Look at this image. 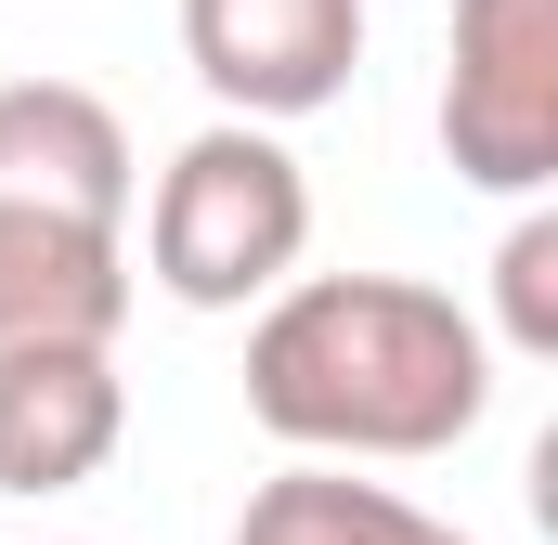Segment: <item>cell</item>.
<instances>
[{
    "mask_svg": "<svg viewBox=\"0 0 558 545\" xmlns=\"http://www.w3.org/2000/svg\"><path fill=\"white\" fill-rule=\"evenodd\" d=\"M481 325L441 286H390V272H338L274 299V325L247 338V403L274 441H325V455H428L481 415Z\"/></svg>",
    "mask_w": 558,
    "mask_h": 545,
    "instance_id": "6da1fadb",
    "label": "cell"
},
{
    "mask_svg": "<svg viewBox=\"0 0 558 545\" xmlns=\"http://www.w3.org/2000/svg\"><path fill=\"white\" fill-rule=\"evenodd\" d=\"M312 234V195H299V156L260 131H208L169 156L156 182V286L195 299V312H234L260 299Z\"/></svg>",
    "mask_w": 558,
    "mask_h": 545,
    "instance_id": "7a4b0ae2",
    "label": "cell"
},
{
    "mask_svg": "<svg viewBox=\"0 0 558 545\" xmlns=\"http://www.w3.org/2000/svg\"><path fill=\"white\" fill-rule=\"evenodd\" d=\"M441 143L494 195H533L558 169V0H454Z\"/></svg>",
    "mask_w": 558,
    "mask_h": 545,
    "instance_id": "3957f363",
    "label": "cell"
},
{
    "mask_svg": "<svg viewBox=\"0 0 558 545\" xmlns=\"http://www.w3.org/2000/svg\"><path fill=\"white\" fill-rule=\"evenodd\" d=\"M195 78L247 118H312L338 105L351 52H364V0H182Z\"/></svg>",
    "mask_w": 558,
    "mask_h": 545,
    "instance_id": "277c9868",
    "label": "cell"
},
{
    "mask_svg": "<svg viewBox=\"0 0 558 545\" xmlns=\"http://www.w3.org/2000/svg\"><path fill=\"white\" fill-rule=\"evenodd\" d=\"M118 441L105 338H0V494H65Z\"/></svg>",
    "mask_w": 558,
    "mask_h": 545,
    "instance_id": "5b68a950",
    "label": "cell"
},
{
    "mask_svg": "<svg viewBox=\"0 0 558 545\" xmlns=\"http://www.w3.org/2000/svg\"><path fill=\"white\" fill-rule=\"evenodd\" d=\"M0 208H65V221H118L131 208V143L92 92L65 78H13L0 92Z\"/></svg>",
    "mask_w": 558,
    "mask_h": 545,
    "instance_id": "8992f818",
    "label": "cell"
},
{
    "mask_svg": "<svg viewBox=\"0 0 558 545\" xmlns=\"http://www.w3.org/2000/svg\"><path fill=\"white\" fill-rule=\"evenodd\" d=\"M131 312L118 221H65V208H0V338H105Z\"/></svg>",
    "mask_w": 558,
    "mask_h": 545,
    "instance_id": "52a82bcc",
    "label": "cell"
},
{
    "mask_svg": "<svg viewBox=\"0 0 558 545\" xmlns=\"http://www.w3.org/2000/svg\"><path fill=\"white\" fill-rule=\"evenodd\" d=\"M234 545H468V533L416 520V507L377 494V481H325V468H299V481H260V494H247Z\"/></svg>",
    "mask_w": 558,
    "mask_h": 545,
    "instance_id": "ba28073f",
    "label": "cell"
},
{
    "mask_svg": "<svg viewBox=\"0 0 558 545\" xmlns=\"http://www.w3.org/2000/svg\"><path fill=\"white\" fill-rule=\"evenodd\" d=\"M494 286H507V338L520 351H558V221H520L507 261H494Z\"/></svg>",
    "mask_w": 558,
    "mask_h": 545,
    "instance_id": "9c48e42d",
    "label": "cell"
}]
</instances>
